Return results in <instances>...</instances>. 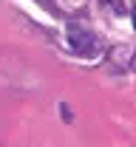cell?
Listing matches in <instances>:
<instances>
[{"mask_svg": "<svg viewBox=\"0 0 136 147\" xmlns=\"http://www.w3.org/2000/svg\"><path fill=\"white\" fill-rule=\"evenodd\" d=\"M68 45L74 48V54L91 57L94 51H97L99 40L91 34V31H85V28H79V26H71V28H68Z\"/></svg>", "mask_w": 136, "mask_h": 147, "instance_id": "1", "label": "cell"}, {"mask_svg": "<svg viewBox=\"0 0 136 147\" xmlns=\"http://www.w3.org/2000/svg\"><path fill=\"white\" fill-rule=\"evenodd\" d=\"M102 3H114V0H102Z\"/></svg>", "mask_w": 136, "mask_h": 147, "instance_id": "2", "label": "cell"}]
</instances>
